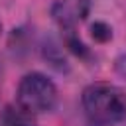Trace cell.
Listing matches in <instances>:
<instances>
[{"label": "cell", "instance_id": "cell-1", "mask_svg": "<svg viewBox=\"0 0 126 126\" xmlns=\"http://www.w3.org/2000/svg\"><path fill=\"white\" fill-rule=\"evenodd\" d=\"M83 108L93 124L112 126L126 118V94L110 83H93L83 91Z\"/></svg>", "mask_w": 126, "mask_h": 126}, {"label": "cell", "instance_id": "cell-2", "mask_svg": "<svg viewBox=\"0 0 126 126\" xmlns=\"http://www.w3.org/2000/svg\"><path fill=\"white\" fill-rule=\"evenodd\" d=\"M16 100L30 114H43L53 110L57 102V89L53 81L43 73H28L18 85Z\"/></svg>", "mask_w": 126, "mask_h": 126}, {"label": "cell", "instance_id": "cell-3", "mask_svg": "<svg viewBox=\"0 0 126 126\" xmlns=\"http://www.w3.org/2000/svg\"><path fill=\"white\" fill-rule=\"evenodd\" d=\"M0 126H33V114L18 106H6L0 112Z\"/></svg>", "mask_w": 126, "mask_h": 126}, {"label": "cell", "instance_id": "cell-4", "mask_svg": "<svg viewBox=\"0 0 126 126\" xmlns=\"http://www.w3.org/2000/svg\"><path fill=\"white\" fill-rule=\"evenodd\" d=\"M110 35H112V32H110V28L106 24L96 22L93 26V37H96L98 41H106V39H110Z\"/></svg>", "mask_w": 126, "mask_h": 126}, {"label": "cell", "instance_id": "cell-5", "mask_svg": "<svg viewBox=\"0 0 126 126\" xmlns=\"http://www.w3.org/2000/svg\"><path fill=\"white\" fill-rule=\"evenodd\" d=\"M114 71H116V75H118L120 79L126 81V53H122L120 57H116V61H114Z\"/></svg>", "mask_w": 126, "mask_h": 126}, {"label": "cell", "instance_id": "cell-6", "mask_svg": "<svg viewBox=\"0 0 126 126\" xmlns=\"http://www.w3.org/2000/svg\"><path fill=\"white\" fill-rule=\"evenodd\" d=\"M0 30H2V24H0Z\"/></svg>", "mask_w": 126, "mask_h": 126}]
</instances>
